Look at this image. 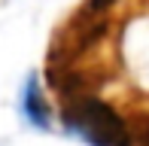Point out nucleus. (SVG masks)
<instances>
[{"label": "nucleus", "instance_id": "nucleus-3", "mask_svg": "<svg viewBox=\"0 0 149 146\" xmlns=\"http://www.w3.org/2000/svg\"><path fill=\"white\" fill-rule=\"evenodd\" d=\"M113 3H116V0H88V3H85V12H88V15H97V12L110 9Z\"/></svg>", "mask_w": 149, "mask_h": 146}, {"label": "nucleus", "instance_id": "nucleus-1", "mask_svg": "<svg viewBox=\"0 0 149 146\" xmlns=\"http://www.w3.org/2000/svg\"><path fill=\"white\" fill-rule=\"evenodd\" d=\"M64 125L91 146H131L125 122L97 97H73L64 107Z\"/></svg>", "mask_w": 149, "mask_h": 146}, {"label": "nucleus", "instance_id": "nucleus-2", "mask_svg": "<svg viewBox=\"0 0 149 146\" xmlns=\"http://www.w3.org/2000/svg\"><path fill=\"white\" fill-rule=\"evenodd\" d=\"M22 113L37 125V128H49V113H46V104H43V97H40V82H37V76H31L28 85H24Z\"/></svg>", "mask_w": 149, "mask_h": 146}]
</instances>
